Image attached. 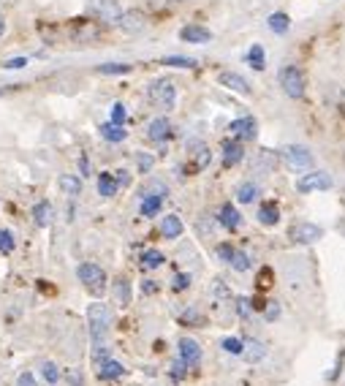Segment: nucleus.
I'll return each mask as SVG.
<instances>
[{
  "label": "nucleus",
  "mask_w": 345,
  "mask_h": 386,
  "mask_svg": "<svg viewBox=\"0 0 345 386\" xmlns=\"http://www.w3.org/2000/svg\"><path fill=\"white\" fill-rule=\"evenodd\" d=\"M106 33V25H101L93 17H74L66 22V36L74 44H98Z\"/></svg>",
  "instance_id": "f257e3e1"
},
{
  "label": "nucleus",
  "mask_w": 345,
  "mask_h": 386,
  "mask_svg": "<svg viewBox=\"0 0 345 386\" xmlns=\"http://www.w3.org/2000/svg\"><path fill=\"white\" fill-rule=\"evenodd\" d=\"M147 101L158 112H172L177 106V84L169 77L152 79L147 84Z\"/></svg>",
  "instance_id": "f03ea898"
},
{
  "label": "nucleus",
  "mask_w": 345,
  "mask_h": 386,
  "mask_svg": "<svg viewBox=\"0 0 345 386\" xmlns=\"http://www.w3.org/2000/svg\"><path fill=\"white\" fill-rule=\"evenodd\" d=\"M277 155H280V163L294 175L296 172L304 175V172L316 169V158L310 153V147H304V144H286L277 150Z\"/></svg>",
  "instance_id": "7ed1b4c3"
},
{
  "label": "nucleus",
  "mask_w": 345,
  "mask_h": 386,
  "mask_svg": "<svg viewBox=\"0 0 345 386\" xmlns=\"http://www.w3.org/2000/svg\"><path fill=\"white\" fill-rule=\"evenodd\" d=\"M277 84L291 101H302L304 93H307V77H304V71L299 66H283L277 71Z\"/></svg>",
  "instance_id": "20e7f679"
},
{
  "label": "nucleus",
  "mask_w": 345,
  "mask_h": 386,
  "mask_svg": "<svg viewBox=\"0 0 345 386\" xmlns=\"http://www.w3.org/2000/svg\"><path fill=\"white\" fill-rule=\"evenodd\" d=\"M109 327H112V310L106 302H90L87 308V329H90V337L93 343L101 346L106 335H109Z\"/></svg>",
  "instance_id": "39448f33"
},
{
  "label": "nucleus",
  "mask_w": 345,
  "mask_h": 386,
  "mask_svg": "<svg viewBox=\"0 0 345 386\" xmlns=\"http://www.w3.org/2000/svg\"><path fill=\"white\" fill-rule=\"evenodd\" d=\"M76 278H79V283L85 285L93 297H103V291H106V285H109V278H106L103 267L93 264V261L79 264V267H76Z\"/></svg>",
  "instance_id": "423d86ee"
},
{
  "label": "nucleus",
  "mask_w": 345,
  "mask_h": 386,
  "mask_svg": "<svg viewBox=\"0 0 345 386\" xmlns=\"http://www.w3.org/2000/svg\"><path fill=\"white\" fill-rule=\"evenodd\" d=\"M335 188V177L323 169H310L304 175L296 177V191L310 196V193H323V191H332Z\"/></svg>",
  "instance_id": "0eeeda50"
},
{
  "label": "nucleus",
  "mask_w": 345,
  "mask_h": 386,
  "mask_svg": "<svg viewBox=\"0 0 345 386\" xmlns=\"http://www.w3.org/2000/svg\"><path fill=\"white\" fill-rule=\"evenodd\" d=\"M120 14H123L120 0H87V17L98 20L101 25H117Z\"/></svg>",
  "instance_id": "6e6552de"
},
{
  "label": "nucleus",
  "mask_w": 345,
  "mask_h": 386,
  "mask_svg": "<svg viewBox=\"0 0 345 386\" xmlns=\"http://www.w3.org/2000/svg\"><path fill=\"white\" fill-rule=\"evenodd\" d=\"M149 25V17L142 11V8H123V14H120V20H117V30H123L125 36H139V33H145Z\"/></svg>",
  "instance_id": "1a4fd4ad"
},
{
  "label": "nucleus",
  "mask_w": 345,
  "mask_h": 386,
  "mask_svg": "<svg viewBox=\"0 0 345 386\" xmlns=\"http://www.w3.org/2000/svg\"><path fill=\"white\" fill-rule=\"evenodd\" d=\"M288 237L296 245H316L321 237H323V226L318 223H310V221H294L291 229H288Z\"/></svg>",
  "instance_id": "9d476101"
},
{
  "label": "nucleus",
  "mask_w": 345,
  "mask_h": 386,
  "mask_svg": "<svg viewBox=\"0 0 345 386\" xmlns=\"http://www.w3.org/2000/svg\"><path fill=\"white\" fill-rule=\"evenodd\" d=\"M228 133H231V139H237V142H253L256 136H258V123H256V117H237V120H231L228 123Z\"/></svg>",
  "instance_id": "9b49d317"
},
{
  "label": "nucleus",
  "mask_w": 345,
  "mask_h": 386,
  "mask_svg": "<svg viewBox=\"0 0 345 386\" xmlns=\"http://www.w3.org/2000/svg\"><path fill=\"white\" fill-rule=\"evenodd\" d=\"M172 136H174V126L166 114L155 117V120L147 126V139L152 142V144H166Z\"/></svg>",
  "instance_id": "f8f14e48"
},
{
  "label": "nucleus",
  "mask_w": 345,
  "mask_h": 386,
  "mask_svg": "<svg viewBox=\"0 0 345 386\" xmlns=\"http://www.w3.org/2000/svg\"><path fill=\"white\" fill-rule=\"evenodd\" d=\"M218 84L226 87V90H231V93H240V96H245L250 98L253 96V87H250V82H247L242 74H237V71H221L218 74Z\"/></svg>",
  "instance_id": "ddd939ff"
},
{
  "label": "nucleus",
  "mask_w": 345,
  "mask_h": 386,
  "mask_svg": "<svg viewBox=\"0 0 345 386\" xmlns=\"http://www.w3.org/2000/svg\"><path fill=\"white\" fill-rule=\"evenodd\" d=\"M179 41H185V44H210L212 41V30L204 25H198V22H191V25H182L179 27Z\"/></svg>",
  "instance_id": "4468645a"
},
{
  "label": "nucleus",
  "mask_w": 345,
  "mask_h": 386,
  "mask_svg": "<svg viewBox=\"0 0 345 386\" xmlns=\"http://www.w3.org/2000/svg\"><path fill=\"white\" fill-rule=\"evenodd\" d=\"M177 354H179V362L185 367H196L198 362H201V346H198L193 337H179Z\"/></svg>",
  "instance_id": "2eb2a0df"
},
{
  "label": "nucleus",
  "mask_w": 345,
  "mask_h": 386,
  "mask_svg": "<svg viewBox=\"0 0 345 386\" xmlns=\"http://www.w3.org/2000/svg\"><path fill=\"white\" fill-rule=\"evenodd\" d=\"M158 232H161L163 239L174 242V239H179V237H182V232H185V223H182V218H179L177 212H169V215H163V221H161Z\"/></svg>",
  "instance_id": "dca6fc26"
},
{
  "label": "nucleus",
  "mask_w": 345,
  "mask_h": 386,
  "mask_svg": "<svg viewBox=\"0 0 345 386\" xmlns=\"http://www.w3.org/2000/svg\"><path fill=\"white\" fill-rule=\"evenodd\" d=\"M215 218H218V223H221L226 232H237V229L242 226V212L231 205V202H226V205L218 209Z\"/></svg>",
  "instance_id": "f3484780"
},
{
  "label": "nucleus",
  "mask_w": 345,
  "mask_h": 386,
  "mask_svg": "<svg viewBox=\"0 0 345 386\" xmlns=\"http://www.w3.org/2000/svg\"><path fill=\"white\" fill-rule=\"evenodd\" d=\"M277 161H280V155L274 153V150H270V147H264V150H258V153L253 155V172L272 175L277 169Z\"/></svg>",
  "instance_id": "a211bd4d"
},
{
  "label": "nucleus",
  "mask_w": 345,
  "mask_h": 386,
  "mask_svg": "<svg viewBox=\"0 0 345 386\" xmlns=\"http://www.w3.org/2000/svg\"><path fill=\"white\" fill-rule=\"evenodd\" d=\"M212 163V150L207 147V144H201V142H196L193 144V150H191V175H198V172H204L207 166Z\"/></svg>",
  "instance_id": "6ab92c4d"
},
{
  "label": "nucleus",
  "mask_w": 345,
  "mask_h": 386,
  "mask_svg": "<svg viewBox=\"0 0 345 386\" xmlns=\"http://www.w3.org/2000/svg\"><path fill=\"white\" fill-rule=\"evenodd\" d=\"M242 158H245V144H242V142H237V139L223 142V169L237 166Z\"/></svg>",
  "instance_id": "aec40b11"
},
{
  "label": "nucleus",
  "mask_w": 345,
  "mask_h": 386,
  "mask_svg": "<svg viewBox=\"0 0 345 386\" xmlns=\"http://www.w3.org/2000/svg\"><path fill=\"white\" fill-rule=\"evenodd\" d=\"M256 218H258V223H261V226L274 229V226L280 223V207L274 205V202H261L258 209H256Z\"/></svg>",
  "instance_id": "412c9836"
},
{
  "label": "nucleus",
  "mask_w": 345,
  "mask_h": 386,
  "mask_svg": "<svg viewBox=\"0 0 345 386\" xmlns=\"http://www.w3.org/2000/svg\"><path fill=\"white\" fill-rule=\"evenodd\" d=\"M96 373H98L101 381H117V378H123L125 376V367L117 359L109 357V359H103L96 364Z\"/></svg>",
  "instance_id": "4be33fe9"
},
{
  "label": "nucleus",
  "mask_w": 345,
  "mask_h": 386,
  "mask_svg": "<svg viewBox=\"0 0 345 386\" xmlns=\"http://www.w3.org/2000/svg\"><path fill=\"white\" fill-rule=\"evenodd\" d=\"M52 218H54V207H52V202L41 199L38 205L33 207V223H36L38 229H47V226H52Z\"/></svg>",
  "instance_id": "5701e85b"
},
{
  "label": "nucleus",
  "mask_w": 345,
  "mask_h": 386,
  "mask_svg": "<svg viewBox=\"0 0 345 386\" xmlns=\"http://www.w3.org/2000/svg\"><path fill=\"white\" fill-rule=\"evenodd\" d=\"M112 294H115V302H117V305H131V299H133V291H131V281H128V278H123V275H120V278H115V281H112Z\"/></svg>",
  "instance_id": "b1692460"
},
{
  "label": "nucleus",
  "mask_w": 345,
  "mask_h": 386,
  "mask_svg": "<svg viewBox=\"0 0 345 386\" xmlns=\"http://www.w3.org/2000/svg\"><path fill=\"white\" fill-rule=\"evenodd\" d=\"M101 139L103 142H109V144H120V142H125L128 139V131H125V126H115V123H101Z\"/></svg>",
  "instance_id": "393cba45"
},
{
  "label": "nucleus",
  "mask_w": 345,
  "mask_h": 386,
  "mask_svg": "<svg viewBox=\"0 0 345 386\" xmlns=\"http://www.w3.org/2000/svg\"><path fill=\"white\" fill-rule=\"evenodd\" d=\"M166 264V256L158 251V248H147L142 256H139V267L145 269V272H152V269H161Z\"/></svg>",
  "instance_id": "a878e982"
},
{
  "label": "nucleus",
  "mask_w": 345,
  "mask_h": 386,
  "mask_svg": "<svg viewBox=\"0 0 345 386\" xmlns=\"http://www.w3.org/2000/svg\"><path fill=\"white\" fill-rule=\"evenodd\" d=\"M267 27H270L274 36H286L288 27H291V17L286 11H272L270 17H267Z\"/></svg>",
  "instance_id": "bb28decb"
},
{
  "label": "nucleus",
  "mask_w": 345,
  "mask_h": 386,
  "mask_svg": "<svg viewBox=\"0 0 345 386\" xmlns=\"http://www.w3.org/2000/svg\"><path fill=\"white\" fill-rule=\"evenodd\" d=\"M258 193H261L258 182L245 180V182H240V185H237V202H240V205H253V202L258 199Z\"/></svg>",
  "instance_id": "cd10ccee"
},
{
  "label": "nucleus",
  "mask_w": 345,
  "mask_h": 386,
  "mask_svg": "<svg viewBox=\"0 0 345 386\" xmlns=\"http://www.w3.org/2000/svg\"><path fill=\"white\" fill-rule=\"evenodd\" d=\"M57 188H60L66 196L76 199V196L82 193V177H79V175H60V177H57Z\"/></svg>",
  "instance_id": "c85d7f7f"
},
{
  "label": "nucleus",
  "mask_w": 345,
  "mask_h": 386,
  "mask_svg": "<svg viewBox=\"0 0 345 386\" xmlns=\"http://www.w3.org/2000/svg\"><path fill=\"white\" fill-rule=\"evenodd\" d=\"M245 60H247V66H250L253 71H258V74H261V71H267V54H264V47H261V44H253V47L247 50Z\"/></svg>",
  "instance_id": "c756f323"
},
{
  "label": "nucleus",
  "mask_w": 345,
  "mask_h": 386,
  "mask_svg": "<svg viewBox=\"0 0 345 386\" xmlns=\"http://www.w3.org/2000/svg\"><path fill=\"white\" fill-rule=\"evenodd\" d=\"M161 66H166V68H188V71H193L198 66L196 57H185V54H166L163 60H161Z\"/></svg>",
  "instance_id": "7c9ffc66"
},
{
  "label": "nucleus",
  "mask_w": 345,
  "mask_h": 386,
  "mask_svg": "<svg viewBox=\"0 0 345 386\" xmlns=\"http://www.w3.org/2000/svg\"><path fill=\"white\" fill-rule=\"evenodd\" d=\"M131 71H133V63H101L96 68V74H101V77H123Z\"/></svg>",
  "instance_id": "2f4dec72"
},
{
  "label": "nucleus",
  "mask_w": 345,
  "mask_h": 386,
  "mask_svg": "<svg viewBox=\"0 0 345 386\" xmlns=\"http://www.w3.org/2000/svg\"><path fill=\"white\" fill-rule=\"evenodd\" d=\"M163 209V199L161 196H142V205H139V215L142 218H155L161 215Z\"/></svg>",
  "instance_id": "473e14b6"
},
{
  "label": "nucleus",
  "mask_w": 345,
  "mask_h": 386,
  "mask_svg": "<svg viewBox=\"0 0 345 386\" xmlns=\"http://www.w3.org/2000/svg\"><path fill=\"white\" fill-rule=\"evenodd\" d=\"M117 191H120V185H117V180H115V175H112V172H101L98 175V193L101 196H103V199H112Z\"/></svg>",
  "instance_id": "72a5a7b5"
},
{
  "label": "nucleus",
  "mask_w": 345,
  "mask_h": 386,
  "mask_svg": "<svg viewBox=\"0 0 345 386\" xmlns=\"http://www.w3.org/2000/svg\"><path fill=\"white\" fill-rule=\"evenodd\" d=\"M242 354H245L247 362L256 364V362H261L267 357V346H264L261 340H245V351H242Z\"/></svg>",
  "instance_id": "f704fd0d"
},
{
  "label": "nucleus",
  "mask_w": 345,
  "mask_h": 386,
  "mask_svg": "<svg viewBox=\"0 0 345 386\" xmlns=\"http://www.w3.org/2000/svg\"><path fill=\"white\" fill-rule=\"evenodd\" d=\"M139 196H161V199H166V196H169V185L161 180H149L142 185Z\"/></svg>",
  "instance_id": "c9c22d12"
},
{
  "label": "nucleus",
  "mask_w": 345,
  "mask_h": 386,
  "mask_svg": "<svg viewBox=\"0 0 345 386\" xmlns=\"http://www.w3.org/2000/svg\"><path fill=\"white\" fill-rule=\"evenodd\" d=\"M125 120H128V109H125V103L115 101L112 103V109H109V123H115V126H125Z\"/></svg>",
  "instance_id": "e433bc0d"
},
{
  "label": "nucleus",
  "mask_w": 345,
  "mask_h": 386,
  "mask_svg": "<svg viewBox=\"0 0 345 386\" xmlns=\"http://www.w3.org/2000/svg\"><path fill=\"white\" fill-rule=\"evenodd\" d=\"M221 346L226 354H234V357H240L245 351V340H240V337H223Z\"/></svg>",
  "instance_id": "4c0bfd02"
},
{
  "label": "nucleus",
  "mask_w": 345,
  "mask_h": 386,
  "mask_svg": "<svg viewBox=\"0 0 345 386\" xmlns=\"http://www.w3.org/2000/svg\"><path fill=\"white\" fill-rule=\"evenodd\" d=\"M14 248H17L14 234L8 232V229H0V253H3V256H8V253H14Z\"/></svg>",
  "instance_id": "58836bf2"
},
{
  "label": "nucleus",
  "mask_w": 345,
  "mask_h": 386,
  "mask_svg": "<svg viewBox=\"0 0 345 386\" xmlns=\"http://www.w3.org/2000/svg\"><path fill=\"white\" fill-rule=\"evenodd\" d=\"M179 321H182L185 327H204V316H201L196 308L185 310V313L179 316Z\"/></svg>",
  "instance_id": "ea45409f"
},
{
  "label": "nucleus",
  "mask_w": 345,
  "mask_h": 386,
  "mask_svg": "<svg viewBox=\"0 0 345 386\" xmlns=\"http://www.w3.org/2000/svg\"><path fill=\"white\" fill-rule=\"evenodd\" d=\"M136 169H139L142 175H149V172L155 169V155H149V153H136Z\"/></svg>",
  "instance_id": "a19ab883"
},
{
  "label": "nucleus",
  "mask_w": 345,
  "mask_h": 386,
  "mask_svg": "<svg viewBox=\"0 0 345 386\" xmlns=\"http://www.w3.org/2000/svg\"><path fill=\"white\" fill-rule=\"evenodd\" d=\"M41 376H44V381L52 384V386L60 381V370H57V364H54V362H44V364H41Z\"/></svg>",
  "instance_id": "79ce46f5"
},
{
  "label": "nucleus",
  "mask_w": 345,
  "mask_h": 386,
  "mask_svg": "<svg viewBox=\"0 0 345 386\" xmlns=\"http://www.w3.org/2000/svg\"><path fill=\"white\" fill-rule=\"evenodd\" d=\"M250 264H253L250 256H247L245 251H240V248H237V253H234V258H231V267H234L237 272H247V269H250Z\"/></svg>",
  "instance_id": "37998d69"
},
{
  "label": "nucleus",
  "mask_w": 345,
  "mask_h": 386,
  "mask_svg": "<svg viewBox=\"0 0 345 386\" xmlns=\"http://www.w3.org/2000/svg\"><path fill=\"white\" fill-rule=\"evenodd\" d=\"M234 308H237V316H240V318H250V316H253V305H250V297H237V299H234Z\"/></svg>",
  "instance_id": "c03bdc74"
},
{
  "label": "nucleus",
  "mask_w": 345,
  "mask_h": 386,
  "mask_svg": "<svg viewBox=\"0 0 345 386\" xmlns=\"http://www.w3.org/2000/svg\"><path fill=\"white\" fill-rule=\"evenodd\" d=\"M215 253H218V258H221L223 264H231V258H234V253H237V248H234L231 242H221V245L215 248Z\"/></svg>",
  "instance_id": "a18cd8bd"
},
{
  "label": "nucleus",
  "mask_w": 345,
  "mask_h": 386,
  "mask_svg": "<svg viewBox=\"0 0 345 386\" xmlns=\"http://www.w3.org/2000/svg\"><path fill=\"white\" fill-rule=\"evenodd\" d=\"M27 63H30L27 57H8V60H3L0 66H3L6 71H20V68H25Z\"/></svg>",
  "instance_id": "49530a36"
},
{
  "label": "nucleus",
  "mask_w": 345,
  "mask_h": 386,
  "mask_svg": "<svg viewBox=\"0 0 345 386\" xmlns=\"http://www.w3.org/2000/svg\"><path fill=\"white\" fill-rule=\"evenodd\" d=\"M191 283H193V278H191V275H185V272H179V275L174 278L172 288L174 291H185V288H191Z\"/></svg>",
  "instance_id": "de8ad7c7"
},
{
  "label": "nucleus",
  "mask_w": 345,
  "mask_h": 386,
  "mask_svg": "<svg viewBox=\"0 0 345 386\" xmlns=\"http://www.w3.org/2000/svg\"><path fill=\"white\" fill-rule=\"evenodd\" d=\"M264 318H267V321H277V318H280V305H277V302H267V305H264Z\"/></svg>",
  "instance_id": "09e8293b"
},
{
  "label": "nucleus",
  "mask_w": 345,
  "mask_h": 386,
  "mask_svg": "<svg viewBox=\"0 0 345 386\" xmlns=\"http://www.w3.org/2000/svg\"><path fill=\"white\" fill-rule=\"evenodd\" d=\"M112 175H115V180H117L120 188H128V185H131V172H128V169H115Z\"/></svg>",
  "instance_id": "8fccbe9b"
},
{
  "label": "nucleus",
  "mask_w": 345,
  "mask_h": 386,
  "mask_svg": "<svg viewBox=\"0 0 345 386\" xmlns=\"http://www.w3.org/2000/svg\"><path fill=\"white\" fill-rule=\"evenodd\" d=\"M185 373H188V367H185V364H182L179 359L174 362V367H172V378H174V381H182V378H185Z\"/></svg>",
  "instance_id": "3c124183"
},
{
  "label": "nucleus",
  "mask_w": 345,
  "mask_h": 386,
  "mask_svg": "<svg viewBox=\"0 0 345 386\" xmlns=\"http://www.w3.org/2000/svg\"><path fill=\"white\" fill-rule=\"evenodd\" d=\"M90 172H93V169H90V158H87V155H79V175H82V177H90Z\"/></svg>",
  "instance_id": "603ef678"
},
{
  "label": "nucleus",
  "mask_w": 345,
  "mask_h": 386,
  "mask_svg": "<svg viewBox=\"0 0 345 386\" xmlns=\"http://www.w3.org/2000/svg\"><path fill=\"white\" fill-rule=\"evenodd\" d=\"M215 294H218L221 299H228V302H231V288H226L223 281H215Z\"/></svg>",
  "instance_id": "864d4df0"
},
{
  "label": "nucleus",
  "mask_w": 345,
  "mask_h": 386,
  "mask_svg": "<svg viewBox=\"0 0 345 386\" xmlns=\"http://www.w3.org/2000/svg\"><path fill=\"white\" fill-rule=\"evenodd\" d=\"M17 386H38V384H36V376H33V373H22V376L17 378Z\"/></svg>",
  "instance_id": "5fc2aeb1"
},
{
  "label": "nucleus",
  "mask_w": 345,
  "mask_h": 386,
  "mask_svg": "<svg viewBox=\"0 0 345 386\" xmlns=\"http://www.w3.org/2000/svg\"><path fill=\"white\" fill-rule=\"evenodd\" d=\"M66 378H68V384L71 386H82V373H76V370H68Z\"/></svg>",
  "instance_id": "6e6d98bb"
},
{
  "label": "nucleus",
  "mask_w": 345,
  "mask_h": 386,
  "mask_svg": "<svg viewBox=\"0 0 345 386\" xmlns=\"http://www.w3.org/2000/svg\"><path fill=\"white\" fill-rule=\"evenodd\" d=\"M142 291H145V294H155V291H158V285L152 283V281H145V283H142Z\"/></svg>",
  "instance_id": "4d7b16f0"
},
{
  "label": "nucleus",
  "mask_w": 345,
  "mask_h": 386,
  "mask_svg": "<svg viewBox=\"0 0 345 386\" xmlns=\"http://www.w3.org/2000/svg\"><path fill=\"white\" fill-rule=\"evenodd\" d=\"M3 36H6V14L0 11V38H3Z\"/></svg>",
  "instance_id": "13d9d810"
},
{
  "label": "nucleus",
  "mask_w": 345,
  "mask_h": 386,
  "mask_svg": "<svg viewBox=\"0 0 345 386\" xmlns=\"http://www.w3.org/2000/svg\"><path fill=\"white\" fill-rule=\"evenodd\" d=\"M11 90H14V87H3V84H0V98H3V96H8Z\"/></svg>",
  "instance_id": "bf43d9fd"
},
{
  "label": "nucleus",
  "mask_w": 345,
  "mask_h": 386,
  "mask_svg": "<svg viewBox=\"0 0 345 386\" xmlns=\"http://www.w3.org/2000/svg\"><path fill=\"white\" fill-rule=\"evenodd\" d=\"M337 229H340V232L345 234V218H343V221H340V223H337Z\"/></svg>",
  "instance_id": "052dcab7"
}]
</instances>
